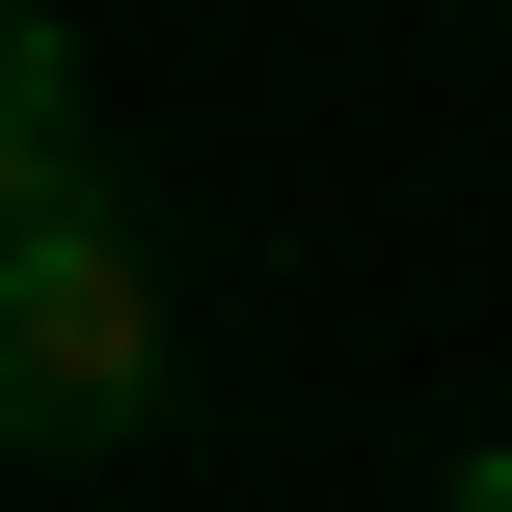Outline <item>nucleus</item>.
I'll return each mask as SVG.
<instances>
[{"mask_svg": "<svg viewBox=\"0 0 512 512\" xmlns=\"http://www.w3.org/2000/svg\"><path fill=\"white\" fill-rule=\"evenodd\" d=\"M432 512H512V432H486V459H459V486H432Z\"/></svg>", "mask_w": 512, "mask_h": 512, "instance_id": "nucleus-3", "label": "nucleus"}, {"mask_svg": "<svg viewBox=\"0 0 512 512\" xmlns=\"http://www.w3.org/2000/svg\"><path fill=\"white\" fill-rule=\"evenodd\" d=\"M135 405H162V243L108 189H27L0 216V432L27 459H108Z\"/></svg>", "mask_w": 512, "mask_h": 512, "instance_id": "nucleus-1", "label": "nucleus"}, {"mask_svg": "<svg viewBox=\"0 0 512 512\" xmlns=\"http://www.w3.org/2000/svg\"><path fill=\"white\" fill-rule=\"evenodd\" d=\"M27 189H108V108H81V27H0V216Z\"/></svg>", "mask_w": 512, "mask_h": 512, "instance_id": "nucleus-2", "label": "nucleus"}]
</instances>
